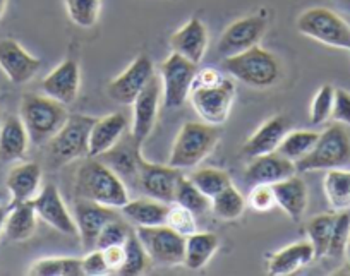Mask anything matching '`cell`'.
<instances>
[{"label": "cell", "instance_id": "obj_6", "mask_svg": "<svg viewBox=\"0 0 350 276\" xmlns=\"http://www.w3.org/2000/svg\"><path fill=\"white\" fill-rule=\"evenodd\" d=\"M297 31L323 45L350 52V26L336 12L311 8L297 18Z\"/></svg>", "mask_w": 350, "mask_h": 276}, {"label": "cell", "instance_id": "obj_48", "mask_svg": "<svg viewBox=\"0 0 350 276\" xmlns=\"http://www.w3.org/2000/svg\"><path fill=\"white\" fill-rule=\"evenodd\" d=\"M83 273V262L77 258H64V276H81Z\"/></svg>", "mask_w": 350, "mask_h": 276}, {"label": "cell", "instance_id": "obj_19", "mask_svg": "<svg viewBox=\"0 0 350 276\" xmlns=\"http://www.w3.org/2000/svg\"><path fill=\"white\" fill-rule=\"evenodd\" d=\"M81 87V70L77 62L67 59L60 62L45 79L42 81L43 95L57 100L62 105L76 102Z\"/></svg>", "mask_w": 350, "mask_h": 276}, {"label": "cell", "instance_id": "obj_46", "mask_svg": "<svg viewBox=\"0 0 350 276\" xmlns=\"http://www.w3.org/2000/svg\"><path fill=\"white\" fill-rule=\"evenodd\" d=\"M31 276H64V258H45L28 269Z\"/></svg>", "mask_w": 350, "mask_h": 276}, {"label": "cell", "instance_id": "obj_35", "mask_svg": "<svg viewBox=\"0 0 350 276\" xmlns=\"http://www.w3.org/2000/svg\"><path fill=\"white\" fill-rule=\"evenodd\" d=\"M189 178L194 186L210 199H213L217 194H220L225 187L232 184L230 175L220 168H200V170L193 171Z\"/></svg>", "mask_w": 350, "mask_h": 276}, {"label": "cell", "instance_id": "obj_53", "mask_svg": "<svg viewBox=\"0 0 350 276\" xmlns=\"http://www.w3.org/2000/svg\"><path fill=\"white\" fill-rule=\"evenodd\" d=\"M0 126H2V119H0Z\"/></svg>", "mask_w": 350, "mask_h": 276}, {"label": "cell", "instance_id": "obj_23", "mask_svg": "<svg viewBox=\"0 0 350 276\" xmlns=\"http://www.w3.org/2000/svg\"><path fill=\"white\" fill-rule=\"evenodd\" d=\"M129 127V120L124 113H110V115L96 119L90 133V151L88 156L98 158L116 146Z\"/></svg>", "mask_w": 350, "mask_h": 276}, {"label": "cell", "instance_id": "obj_25", "mask_svg": "<svg viewBox=\"0 0 350 276\" xmlns=\"http://www.w3.org/2000/svg\"><path fill=\"white\" fill-rule=\"evenodd\" d=\"M271 187H273L277 206L282 208L294 221H301L308 210L309 199L306 182L297 175H292V177L277 182Z\"/></svg>", "mask_w": 350, "mask_h": 276}, {"label": "cell", "instance_id": "obj_1", "mask_svg": "<svg viewBox=\"0 0 350 276\" xmlns=\"http://www.w3.org/2000/svg\"><path fill=\"white\" fill-rule=\"evenodd\" d=\"M76 197L120 210L129 201L126 182L100 158L88 156L79 165L74 182Z\"/></svg>", "mask_w": 350, "mask_h": 276}, {"label": "cell", "instance_id": "obj_8", "mask_svg": "<svg viewBox=\"0 0 350 276\" xmlns=\"http://www.w3.org/2000/svg\"><path fill=\"white\" fill-rule=\"evenodd\" d=\"M198 64L191 62L189 59L179 55V53L172 52L165 59L160 69L161 95H163L165 109H180L189 100Z\"/></svg>", "mask_w": 350, "mask_h": 276}, {"label": "cell", "instance_id": "obj_12", "mask_svg": "<svg viewBox=\"0 0 350 276\" xmlns=\"http://www.w3.org/2000/svg\"><path fill=\"white\" fill-rule=\"evenodd\" d=\"M183 175L180 168L150 163L143 158L139 165V174H137V189L144 196L153 197L165 204H174L175 189Z\"/></svg>", "mask_w": 350, "mask_h": 276}, {"label": "cell", "instance_id": "obj_38", "mask_svg": "<svg viewBox=\"0 0 350 276\" xmlns=\"http://www.w3.org/2000/svg\"><path fill=\"white\" fill-rule=\"evenodd\" d=\"M124 251H126V259H124L122 268L119 269V275L124 276H136L146 269L148 266V252L144 251L143 244L137 238L136 232L129 235V238L124 244Z\"/></svg>", "mask_w": 350, "mask_h": 276}, {"label": "cell", "instance_id": "obj_16", "mask_svg": "<svg viewBox=\"0 0 350 276\" xmlns=\"http://www.w3.org/2000/svg\"><path fill=\"white\" fill-rule=\"evenodd\" d=\"M141 146H143V141L137 139L133 133L124 134L122 139L116 146L110 148L98 158L107 167L112 168L124 182H131L137 187V174H139V165L143 160Z\"/></svg>", "mask_w": 350, "mask_h": 276}, {"label": "cell", "instance_id": "obj_34", "mask_svg": "<svg viewBox=\"0 0 350 276\" xmlns=\"http://www.w3.org/2000/svg\"><path fill=\"white\" fill-rule=\"evenodd\" d=\"M174 203L180 204V206L187 208L189 211H193L194 215H203L208 210H211V199L208 196H204L189 177H184L177 184V189H175Z\"/></svg>", "mask_w": 350, "mask_h": 276}, {"label": "cell", "instance_id": "obj_44", "mask_svg": "<svg viewBox=\"0 0 350 276\" xmlns=\"http://www.w3.org/2000/svg\"><path fill=\"white\" fill-rule=\"evenodd\" d=\"M335 122L350 127V93L347 89H335L332 117Z\"/></svg>", "mask_w": 350, "mask_h": 276}, {"label": "cell", "instance_id": "obj_36", "mask_svg": "<svg viewBox=\"0 0 350 276\" xmlns=\"http://www.w3.org/2000/svg\"><path fill=\"white\" fill-rule=\"evenodd\" d=\"M335 217L336 215H318V217L312 218L308 223V237L309 242L314 247L316 259L326 256L329 247V240H332L333 234V225H335Z\"/></svg>", "mask_w": 350, "mask_h": 276}, {"label": "cell", "instance_id": "obj_31", "mask_svg": "<svg viewBox=\"0 0 350 276\" xmlns=\"http://www.w3.org/2000/svg\"><path fill=\"white\" fill-rule=\"evenodd\" d=\"M323 187L332 210H350V170H342V168L328 170Z\"/></svg>", "mask_w": 350, "mask_h": 276}, {"label": "cell", "instance_id": "obj_5", "mask_svg": "<svg viewBox=\"0 0 350 276\" xmlns=\"http://www.w3.org/2000/svg\"><path fill=\"white\" fill-rule=\"evenodd\" d=\"M350 161V136L343 124H333L319 134L311 153L295 161L299 174L342 168Z\"/></svg>", "mask_w": 350, "mask_h": 276}, {"label": "cell", "instance_id": "obj_24", "mask_svg": "<svg viewBox=\"0 0 350 276\" xmlns=\"http://www.w3.org/2000/svg\"><path fill=\"white\" fill-rule=\"evenodd\" d=\"M40 184H42V167L35 161L16 165L8 175L5 187L9 191V206L31 201L40 193Z\"/></svg>", "mask_w": 350, "mask_h": 276}, {"label": "cell", "instance_id": "obj_40", "mask_svg": "<svg viewBox=\"0 0 350 276\" xmlns=\"http://www.w3.org/2000/svg\"><path fill=\"white\" fill-rule=\"evenodd\" d=\"M196 215L193 211H189L187 208L180 206V204H170L168 206L167 220H165V225L175 230L177 234L184 235V237H189L194 232H198L196 227Z\"/></svg>", "mask_w": 350, "mask_h": 276}, {"label": "cell", "instance_id": "obj_30", "mask_svg": "<svg viewBox=\"0 0 350 276\" xmlns=\"http://www.w3.org/2000/svg\"><path fill=\"white\" fill-rule=\"evenodd\" d=\"M36 218H38V215H36L31 201L9 206V213L4 225V232L9 240L23 242L31 238L36 230Z\"/></svg>", "mask_w": 350, "mask_h": 276}, {"label": "cell", "instance_id": "obj_29", "mask_svg": "<svg viewBox=\"0 0 350 276\" xmlns=\"http://www.w3.org/2000/svg\"><path fill=\"white\" fill-rule=\"evenodd\" d=\"M220 238L210 232H194L186 237V251H184V264L193 271L203 269L210 262L215 252L218 251Z\"/></svg>", "mask_w": 350, "mask_h": 276}, {"label": "cell", "instance_id": "obj_26", "mask_svg": "<svg viewBox=\"0 0 350 276\" xmlns=\"http://www.w3.org/2000/svg\"><path fill=\"white\" fill-rule=\"evenodd\" d=\"M312 259H316V254L311 242H295V244L287 245V247L280 249L277 254L271 256L270 264H268V273H270L271 276L292 275V273H295L297 269L309 264Z\"/></svg>", "mask_w": 350, "mask_h": 276}, {"label": "cell", "instance_id": "obj_33", "mask_svg": "<svg viewBox=\"0 0 350 276\" xmlns=\"http://www.w3.org/2000/svg\"><path fill=\"white\" fill-rule=\"evenodd\" d=\"M245 204H247V199H244L234 184H230L211 199V211L220 220H237L244 213Z\"/></svg>", "mask_w": 350, "mask_h": 276}, {"label": "cell", "instance_id": "obj_50", "mask_svg": "<svg viewBox=\"0 0 350 276\" xmlns=\"http://www.w3.org/2000/svg\"><path fill=\"white\" fill-rule=\"evenodd\" d=\"M11 199V196H9V191H4V189H0V204H4L5 201Z\"/></svg>", "mask_w": 350, "mask_h": 276}, {"label": "cell", "instance_id": "obj_39", "mask_svg": "<svg viewBox=\"0 0 350 276\" xmlns=\"http://www.w3.org/2000/svg\"><path fill=\"white\" fill-rule=\"evenodd\" d=\"M350 240V210L338 211L335 217V225H333L332 240L326 256L329 258H342L347 251V245Z\"/></svg>", "mask_w": 350, "mask_h": 276}, {"label": "cell", "instance_id": "obj_21", "mask_svg": "<svg viewBox=\"0 0 350 276\" xmlns=\"http://www.w3.org/2000/svg\"><path fill=\"white\" fill-rule=\"evenodd\" d=\"M291 130V120L285 115H275L262 124L242 146V154L247 160H252L261 154L275 153Z\"/></svg>", "mask_w": 350, "mask_h": 276}, {"label": "cell", "instance_id": "obj_51", "mask_svg": "<svg viewBox=\"0 0 350 276\" xmlns=\"http://www.w3.org/2000/svg\"><path fill=\"white\" fill-rule=\"evenodd\" d=\"M5 8H8V0H0V18L4 16Z\"/></svg>", "mask_w": 350, "mask_h": 276}, {"label": "cell", "instance_id": "obj_47", "mask_svg": "<svg viewBox=\"0 0 350 276\" xmlns=\"http://www.w3.org/2000/svg\"><path fill=\"white\" fill-rule=\"evenodd\" d=\"M102 252H103V258H105L109 271L119 273V269L122 268L124 264V259H126L124 245H110V247L102 249Z\"/></svg>", "mask_w": 350, "mask_h": 276}, {"label": "cell", "instance_id": "obj_13", "mask_svg": "<svg viewBox=\"0 0 350 276\" xmlns=\"http://www.w3.org/2000/svg\"><path fill=\"white\" fill-rule=\"evenodd\" d=\"M267 18L261 14L245 16V18L237 19L221 33L217 46L218 53L225 59V57L237 55V53L259 45L261 38L267 33Z\"/></svg>", "mask_w": 350, "mask_h": 276}, {"label": "cell", "instance_id": "obj_52", "mask_svg": "<svg viewBox=\"0 0 350 276\" xmlns=\"http://www.w3.org/2000/svg\"><path fill=\"white\" fill-rule=\"evenodd\" d=\"M347 258H349V262H350V242H349V245H347Z\"/></svg>", "mask_w": 350, "mask_h": 276}, {"label": "cell", "instance_id": "obj_15", "mask_svg": "<svg viewBox=\"0 0 350 276\" xmlns=\"http://www.w3.org/2000/svg\"><path fill=\"white\" fill-rule=\"evenodd\" d=\"M38 218H42L46 225L55 228L57 232L69 237H77V225L74 220V215L67 210L62 196L55 184H46L38 194L31 199Z\"/></svg>", "mask_w": 350, "mask_h": 276}, {"label": "cell", "instance_id": "obj_14", "mask_svg": "<svg viewBox=\"0 0 350 276\" xmlns=\"http://www.w3.org/2000/svg\"><path fill=\"white\" fill-rule=\"evenodd\" d=\"M116 218H119L116 208L103 206L95 201L81 199V197H77L74 203V220L77 225V234L86 251L95 249L103 227Z\"/></svg>", "mask_w": 350, "mask_h": 276}, {"label": "cell", "instance_id": "obj_49", "mask_svg": "<svg viewBox=\"0 0 350 276\" xmlns=\"http://www.w3.org/2000/svg\"><path fill=\"white\" fill-rule=\"evenodd\" d=\"M9 213V204H0V234L4 232V225H5V218H8Z\"/></svg>", "mask_w": 350, "mask_h": 276}, {"label": "cell", "instance_id": "obj_43", "mask_svg": "<svg viewBox=\"0 0 350 276\" xmlns=\"http://www.w3.org/2000/svg\"><path fill=\"white\" fill-rule=\"evenodd\" d=\"M247 204L254 211H259V213H267V211L273 210L277 206L273 187L270 184H256V186H252L251 193L247 196Z\"/></svg>", "mask_w": 350, "mask_h": 276}, {"label": "cell", "instance_id": "obj_42", "mask_svg": "<svg viewBox=\"0 0 350 276\" xmlns=\"http://www.w3.org/2000/svg\"><path fill=\"white\" fill-rule=\"evenodd\" d=\"M131 234H133V230H131L129 225L120 220V218H116V220L109 221L103 227L102 234L98 235L95 249H107L110 245H124Z\"/></svg>", "mask_w": 350, "mask_h": 276}, {"label": "cell", "instance_id": "obj_17", "mask_svg": "<svg viewBox=\"0 0 350 276\" xmlns=\"http://www.w3.org/2000/svg\"><path fill=\"white\" fill-rule=\"evenodd\" d=\"M42 60L26 52L16 40H0V70L14 84H26L38 74Z\"/></svg>", "mask_w": 350, "mask_h": 276}, {"label": "cell", "instance_id": "obj_10", "mask_svg": "<svg viewBox=\"0 0 350 276\" xmlns=\"http://www.w3.org/2000/svg\"><path fill=\"white\" fill-rule=\"evenodd\" d=\"M137 238L143 244L148 258L163 266L184 264V251H186V237L172 230L168 225H154V227H137Z\"/></svg>", "mask_w": 350, "mask_h": 276}, {"label": "cell", "instance_id": "obj_45", "mask_svg": "<svg viewBox=\"0 0 350 276\" xmlns=\"http://www.w3.org/2000/svg\"><path fill=\"white\" fill-rule=\"evenodd\" d=\"M81 262H83V273L88 276H100L110 273L109 268H107L102 249H92V251H88V254L81 259Z\"/></svg>", "mask_w": 350, "mask_h": 276}, {"label": "cell", "instance_id": "obj_37", "mask_svg": "<svg viewBox=\"0 0 350 276\" xmlns=\"http://www.w3.org/2000/svg\"><path fill=\"white\" fill-rule=\"evenodd\" d=\"M67 16L79 28H93L98 23L102 0H66Z\"/></svg>", "mask_w": 350, "mask_h": 276}, {"label": "cell", "instance_id": "obj_41", "mask_svg": "<svg viewBox=\"0 0 350 276\" xmlns=\"http://www.w3.org/2000/svg\"><path fill=\"white\" fill-rule=\"evenodd\" d=\"M333 100H335V87L329 86V84L319 87L311 103V122L314 126L326 122L332 117Z\"/></svg>", "mask_w": 350, "mask_h": 276}, {"label": "cell", "instance_id": "obj_9", "mask_svg": "<svg viewBox=\"0 0 350 276\" xmlns=\"http://www.w3.org/2000/svg\"><path fill=\"white\" fill-rule=\"evenodd\" d=\"M234 98L235 84L227 77L213 86L193 87L189 95V102L198 115L211 126H221L227 122Z\"/></svg>", "mask_w": 350, "mask_h": 276}, {"label": "cell", "instance_id": "obj_28", "mask_svg": "<svg viewBox=\"0 0 350 276\" xmlns=\"http://www.w3.org/2000/svg\"><path fill=\"white\" fill-rule=\"evenodd\" d=\"M168 206L161 201L153 197H139V199H129L122 208L120 213L129 218L137 227H154V225H163L167 220Z\"/></svg>", "mask_w": 350, "mask_h": 276}, {"label": "cell", "instance_id": "obj_32", "mask_svg": "<svg viewBox=\"0 0 350 276\" xmlns=\"http://www.w3.org/2000/svg\"><path fill=\"white\" fill-rule=\"evenodd\" d=\"M318 137L319 133H314V130H288L278 146L277 153L292 161H299L306 154L311 153Z\"/></svg>", "mask_w": 350, "mask_h": 276}, {"label": "cell", "instance_id": "obj_18", "mask_svg": "<svg viewBox=\"0 0 350 276\" xmlns=\"http://www.w3.org/2000/svg\"><path fill=\"white\" fill-rule=\"evenodd\" d=\"M161 102V79L154 74L133 103V129L131 133L139 141H146L157 122Z\"/></svg>", "mask_w": 350, "mask_h": 276}, {"label": "cell", "instance_id": "obj_22", "mask_svg": "<svg viewBox=\"0 0 350 276\" xmlns=\"http://www.w3.org/2000/svg\"><path fill=\"white\" fill-rule=\"evenodd\" d=\"M170 49L191 62L200 64L208 49V29L204 23L198 18L189 19L170 36Z\"/></svg>", "mask_w": 350, "mask_h": 276}, {"label": "cell", "instance_id": "obj_4", "mask_svg": "<svg viewBox=\"0 0 350 276\" xmlns=\"http://www.w3.org/2000/svg\"><path fill=\"white\" fill-rule=\"evenodd\" d=\"M221 67L234 79L251 87H259V89L275 86L282 76L280 60L259 45L237 53V55L225 57Z\"/></svg>", "mask_w": 350, "mask_h": 276}, {"label": "cell", "instance_id": "obj_3", "mask_svg": "<svg viewBox=\"0 0 350 276\" xmlns=\"http://www.w3.org/2000/svg\"><path fill=\"white\" fill-rule=\"evenodd\" d=\"M220 141V129L206 122H186L172 144L168 163L174 168L187 170L206 160Z\"/></svg>", "mask_w": 350, "mask_h": 276}, {"label": "cell", "instance_id": "obj_11", "mask_svg": "<svg viewBox=\"0 0 350 276\" xmlns=\"http://www.w3.org/2000/svg\"><path fill=\"white\" fill-rule=\"evenodd\" d=\"M154 76L153 60L148 55H139L122 74L107 84V95L119 105H133L141 91Z\"/></svg>", "mask_w": 350, "mask_h": 276}, {"label": "cell", "instance_id": "obj_7", "mask_svg": "<svg viewBox=\"0 0 350 276\" xmlns=\"http://www.w3.org/2000/svg\"><path fill=\"white\" fill-rule=\"evenodd\" d=\"M96 119L88 115H69L59 133L49 141L50 158L53 165L70 163L74 160L88 158L90 151V133Z\"/></svg>", "mask_w": 350, "mask_h": 276}, {"label": "cell", "instance_id": "obj_2", "mask_svg": "<svg viewBox=\"0 0 350 276\" xmlns=\"http://www.w3.org/2000/svg\"><path fill=\"white\" fill-rule=\"evenodd\" d=\"M19 117L28 130L29 141L36 146L49 143L69 119L66 105L46 95L26 93L21 100Z\"/></svg>", "mask_w": 350, "mask_h": 276}, {"label": "cell", "instance_id": "obj_20", "mask_svg": "<svg viewBox=\"0 0 350 276\" xmlns=\"http://www.w3.org/2000/svg\"><path fill=\"white\" fill-rule=\"evenodd\" d=\"M297 174V167L295 161L288 160V158L282 156L280 153H268L256 156L249 161L245 167L244 177L247 184L256 186V184H277V182L284 180V178L292 177Z\"/></svg>", "mask_w": 350, "mask_h": 276}, {"label": "cell", "instance_id": "obj_27", "mask_svg": "<svg viewBox=\"0 0 350 276\" xmlns=\"http://www.w3.org/2000/svg\"><path fill=\"white\" fill-rule=\"evenodd\" d=\"M31 143L21 117L8 115L0 126V160H21Z\"/></svg>", "mask_w": 350, "mask_h": 276}]
</instances>
